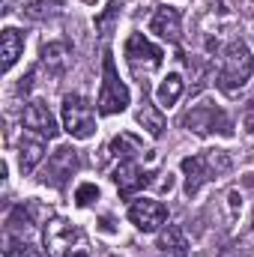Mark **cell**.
I'll return each instance as SVG.
<instances>
[{"label":"cell","mask_w":254,"mask_h":257,"mask_svg":"<svg viewBox=\"0 0 254 257\" xmlns=\"http://www.w3.org/2000/svg\"><path fill=\"white\" fill-rule=\"evenodd\" d=\"M129 221L141 230V233H156L165 221H168V209L162 200H150V197H138L129 203Z\"/></svg>","instance_id":"ba28073f"},{"label":"cell","mask_w":254,"mask_h":257,"mask_svg":"<svg viewBox=\"0 0 254 257\" xmlns=\"http://www.w3.org/2000/svg\"><path fill=\"white\" fill-rule=\"evenodd\" d=\"M242 126H245L248 135H254V102H248L245 111H242Z\"/></svg>","instance_id":"4316f807"},{"label":"cell","mask_w":254,"mask_h":257,"mask_svg":"<svg viewBox=\"0 0 254 257\" xmlns=\"http://www.w3.org/2000/svg\"><path fill=\"white\" fill-rule=\"evenodd\" d=\"M162 48L159 45H153L144 33H132L126 39V60L129 66L141 75V72H153V69H159L162 66Z\"/></svg>","instance_id":"9c48e42d"},{"label":"cell","mask_w":254,"mask_h":257,"mask_svg":"<svg viewBox=\"0 0 254 257\" xmlns=\"http://www.w3.org/2000/svg\"><path fill=\"white\" fill-rule=\"evenodd\" d=\"M254 75V57L248 45L242 39H233L224 45V57H221V69L215 72V87L227 96H236Z\"/></svg>","instance_id":"6da1fadb"},{"label":"cell","mask_w":254,"mask_h":257,"mask_svg":"<svg viewBox=\"0 0 254 257\" xmlns=\"http://www.w3.org/2000/svg\"><path fill=\"white\" fill-rule=\"evenodd\" d=\"M63 128L75 141H87L96 135V111L81 93H69L63 99Z\"/></svg>","instance_id":"5b68a950"},{"label":"cell","mask_w":254,"mask_h":257,"mask_svg":"<svg viewBox=\"0 0 254 257\" xmlns=\"http://www.w3.org/2000/svg\"><path fill=\"white\" fill-rule=\"evenodd\" d=\"M81 230L63 218V215H54L45 221V230H42V245H45V254L48 257H69L78 245H81Z\"/></svg>","instance_id":"277c9868"},{"label":"cell","mask_w":254,"mask_h":257,"mask_svg":"<svg viewBox=\"0 0 254 257\" xmlns=\"http://www.w3.org/2000/svg\"><path fill=\"white\" fill-rule=\"evenodd\" d=\"M0 54H3V69L9 72L12 66L18 63V57L24 54V33L15 27H6L0 33Z\"/></svg>","instance_id":"e0dca14e"},{"label":"cell","mask_w":254,"mask_h":257,"mask_svg":"<svg viewBox=\"0 0 254 257\" xmlns=\"http://www.w3.org/2000/svg\"><path fill=\"white\" fill-rule=\"evenodd\" d=\"M150 30L165 39V42H180V33H183V15L180 9L174 6H159L153 12V21H150Z\"/></svg>","instance_id":"7c38bea8"},{"label":"cell","mask_w":254,"mask_h":257,"mask_svg":"<svg viewBox=\"0 0 254 257\" xmlns=\"http://www.w3.org/2000/svg\"><path fill=\"white\" fill-rule=\"evenodd\" d=\"M183 126L189 128V132H194V135H200V138H206V135H224V138H230L233 135L230 117L218 105H194L191 111L183 114Z\"/></svg>","instance_id":"8992f818"},{"label":"cell","mask_w":254,"mask_h":257,"mask_svg":"<svg viewBox=\"0 0 254 257\" xmlns=\"http://www.w3.org/2000/svg\"><path fill=\"white\" fill-rule=\"evenodd\" d=\"M111 150H114V156L120 159V162H126V159H138L141 153H144V141L141 138H135L132 132H120L114 141H111Z\"/></svg>","instance_id":"ffe728a7"},{"label":"cell","mask_w":254,"mask_h":257,"mask_svg":"<svg viewBox=\"0 0 254 257\" xmlns=\"http://www.w3.org/2000/svg\"><path fill=\"white\" fill-rule=\"evenodd\" d=\"M39 63L45 66L51 75H63L66 69H72V63H75L72 45L69 42H48V45H42V60Z\"/></svg>","instance_id":"5bb4252c"},{"label":"cell","mask_w":254,"mask_h":257,"mask_svg":"<svg viewBox=\"0 0 254 257\" xmlns=\"http://www.w3.org/2000/svg\"><path fill=\"white\" fill-rule=\"evenodd\" d=\"M156 248H159L165 257H189V239H186L183 227H177V224H168V227H162Z\"/></svg>","instance_id":"9a60e30c"},{"label":"cell","mask_w":254,"mask_h":257,"mask_svg":"<svg viewBox=\"0 0 254 257\" xmlns=\"http://www.w3.org/2000/svg\"><path fill=\"white\" fill-rule=\"evenodd\" d=\"M69 257H90V251H87L84 245H78V248H75V251H72Z\"/></svg>","instance_id":"83f0119b"},{"label":"cell","mask_w":254,"mask_h":257,"mask_svg":"<svg viewBox=\"0 0 254 257\" xmlns=\"http://www.w3.org/2000/svg\"><path fill=\"white\" fill-rule=\"evenodd\" d=\"M120 9H123V3H120V0H111V3L96 15V30H99L102 36H111L114 24H117V18H120Z\"/></svg>","instance_id":"44dd1931"},{"label":"cell","mask_w":254,"mask_h":257,"mask_svg":"<svg viewBox=\"0 0 254 257\" xmlns=\"http://www.w3.org/2000/svg\"><path fill=\"white\" fill-rule=\"evenodd\" d=\"M129 87L120 81V72H117V66H114V57H111V51L105 48L102 51V90H99V102H96V108H99V114H105V117H114V114H123L129 108Z\"/></svg>","instance_id":"3957f363"},{"label":"cell","mask_w":254,"mask_h":257,"mask_svg":"<svg viewBox=\"0 0 254 257\" xmlns=\"http://www.w3.org/2000/svg\"><path fill=\"white\" fill-rule=\"evenodd\" d=\"M57 6H63V0H36V3H27L21 12L33 21H42V18H51L57 15Z\"/></svg>","instance_id":"603a6c76"},{"label":"cell","mask_w":254,"mask_h":257,"mask_svg":"<svg viewBox=\"0 0 254 257\" xmlns=\"http://www.w3.org/2000/svg\"><path fill=\"white\" fill-rule=\"evenodd\" d=\"M93 200H99V186H93V183H81V186L75 189V203H78V206H90Z\"/></svg>","instance_id":"d4e9b609"},{"label":"cell","mask_w":254,"mask_h":257,"mask_svg":"<svg viewBox=\"0 0 254 257\" xmlns=\"http://www.w3.org/2000/svg\"><path fill=\"white\" fill-rule=\"evenodd\" d=\"M21 126L27 128V132H33L36 138H42V141H51V138H57V132H60L57 120H54V114H51L48 105L39 102V99H33V102L24 105Z\"/></svg>","instance_id":"30bf717a"},{"label":"cell","mask_w":254,"mask_h":257,"mask_svg":"<svg viewBox=\"0 0 254 257\" xmlns=\"http://www.w3.org/2000/svg\"><path fill=\"white\" fill-rule=\"evenodd\" d=\"M180 168H183V174H186V194L194 197L209 180L224 177V174L233 168V159L227 156V150H218V147H215V150H203V153H197V156H186Z\"/></svg>","instance_id":"7a4b0ae2"},{"label":"cell","mask_w":254,"mask_h":257,"mask_svg":"<svg viewBox=\"0 0 254 257\" xmlns=\"http://www.w3.org/2000/svg\"><path fill=\"white\" fill-rule=\"evenodd\" d=\"M141 87H144V93H141L138 123L147 128L153 138H162V135H165V128H168V120H165V114L159 111V105H153V99H150V93H147V84H144V81H141Z\"/></svg>","instance_id":"4fadbf2b"},{"label":"cell","mask_w":254,"mask_h":257,"mask_svg":"<svg viewBox=\"0 0 254 257\" xmlns=\"http://www.w3.org/2000/svg\"><path fill=\"white\" fill-rule=\"evenodd\" d=\"M45 156V144L42 138H24L18 144V165H21V174H30Z\"/></svg>","instance_id":"ac0fdd59"},{"label":"cell","mask_w":254,"mask_h":257,"mask_svg":"<svg viewBox=\"0 0 254 257\" xmlns=\"http://www.w3.org/2000/svg\"><path fill=\"white\" fill-rule=\"evenodd\" d=\"M33 215H36V203H18V206H12L9 215H6V233H12V236L30 233L33 224H36Z\"/></svg>","instance_id":"2e32d148"},{"label":"cell","mask_w":254,"mask_h":257,"mask_svg":"<svg viewBox=\"0 0 254 257\" xmlns=\"http://www.w3.org/2000/svg\"><path fill=\"white\" fill-rule=\"evenodd\" d=\"M227 218L233 221L236 215H239V209H242V194H239V189H227Z\"/></svg>","instance_id":"484cf974"},{"label":"cell","mask_w":254,"mask_h":257,"mask_svg":"<svg viewBox=\"0 0 254 257\" xmlns=\"http://www.w3.org/2000/svg\"><path fill=\"white\" fill-rule=\"evenodd\" d=\"M183 78L177 72H171L168 78H162L159 90H156V99H159V108H174L180 99H183Z\"/></svg>","instance_id":"d6986e66"},{"label":"cell","mask_w":254,"mask_h":257,"mask_svg":"<svg viewBox=\"0 0 254 257\" xmlns=\"http://www.w3.org/2000/svg\"><path fill=\"white\" fill-rule=\"evenodd\" d=\"M78 153L72 150V147H57L51 156H48V162H45V168L39 171V183L42 186H51V189H63L66 183H69V177L78 171Z\"/></svg>","instance_id":"52a82bcc"},{"label":"cell","mask_w":254,"mask_h":257,"mask_svg":"<svg viewBox=\"0 0 254 257\" xmlns=\"http://www.w3.org/2000/svg\"><path fill=\"white\" fill-rule=\"evenodd\" d=\"M215 257H251V245H248L245 239H233V242H227L224 248H218Z\"/></svg>","instance_id":"cb8c5ba5"},{"label":"cell","mask_w":254,"mask_h":257,"mask_svg":"<svg viewBox=\"0 0 254 257\" xmlns=\"http://www.w3.org/2000/svg\"><path fill=\"white\" fill-rule=\"evenodd\" d=\"M111 180H114V186L120 189V194H123V197H132L135 192H141V189L150 183V174H147L138 162L126 159V162H120V165L114 168Z\"/></svg>","instance_id":"8fae6325"},{"label":"cell","mask_w":254,"mask_h":257,"mask_svg":"<svg viewBox=\"0 0 254 257\" xmlns=\"http://www.w3.org/2000/svg\"><path fill=\"white\" fill-rule=\"evenodd\" d=\"M3 254H6V257H42V254H39V248H33L24 236H12V233H6Z\"/></svg>","instance_id":"7402d4cb"}]
</instances>
